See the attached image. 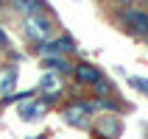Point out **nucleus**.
I'll list each match as a JSON object with an SVG mask.
<instances>
[{"label": "nucleus", "instance_id": "nucleus-1", "mask_svg": "<svg viewBox=\"0 0 148 139\" xmlns=\"http://www.w3.org/2000/svg\"><path fill=\"white\" fill-rule=\"evenodd\" d=\"M92 114H95L92 100H70V103L62 108L64 123L73 125V128H90L92 125Z\"/></svg>", "mask_w": 148, "mask_h": 139}, {"label": "nucleus", "instance_id": "nucleus-2", "mask_svg": "<svg viewBox=\"0 0 148 139\" xmlns=\"http://www.w3.org/2000/svg\"><path fill=\"white\" fill-rule=\"evenodd\" d=\"M23 33L34 45H42V42L50 39V33H53V20L50 14H31L23 20Z\"/></svg>", "mask_w": 148, "mask_h": 139}, {"label": "nucleus", "instance_id": "nucleus-3", "mask_svg": "<svg viewBox=\"0 0 148 139\" xmlns=\"http://www.w3.org/2000/svg\"><path fill=\"white\" fill-rule=\"evenodd\" d=\"M117 17H120V22H123V28H126L129 33L148 39V11H145V8L126 6V8H120V11H117Z\"/></svg>", "mask_w": 148, "mask_h": 139}, {"label": "nucleus", "instance_id": "nucleus-4", "mask_svg": "<svg viewBox=\"0 0 148 139\" xmlns=\"http://www.w3.org/2000/svg\"><path fill=\"white\" fill-rule=\"evenodd\" d=\"M75 50H78V45H75L73 36H67V33H62V36H56V39H48V42H42V45H36V53H39L42 58L70 56V53H75Z\"/></svg>", "mask_w": 148, "mask_h": 139}, {"label": "nucleus", "instance_id": "nucleus-5", "mask_svg": "<svg viewBox=\"0 0 148 139\" xmlns=\"http://www.w3.org/2000/svg\"><path fill=\"white\" fill-rule=\"evenodd\" d=\"M75 81L81 83V86H95L98 81H103V73H101L95 64H90V61H81V64H75Z\"/></svg>", "mask_w": 148, "mask_h": 139}, {"label": "nucleus", "instance_id": "nucleus-6", "mask_svg": "<svg viewBox=\"0 0 148 139\" xmlns=\"http://www.w3.org/2000/svg\"><path fill=\"white\" fill-rule=\"evenodd\" d=\"M59 92H62V78H59L56 73H45L39 81V95L45 103H50V100L59 98Z\"/></svg>", "mask_w": 148, "mask_h": 139}, {"label": "nucleus", "instance_id": "nucleus-7", "mask_svg": "<svg viewBox=\"0 0 148 139\" xmlns=\"http://www.w3.org/2000/svg\"><path fill=\"white\" fill-rule=\"evenodd\" d=\"M120 131H123V123H120V117H101L98 123H95V134L103 139H117L120 136Z\"/></svg>", "mask_w": 148, "mask_h": 139}, {"label": "nucleus", "instance_id": "nucleus-8", "mask_svg": "<svg viewBox=\"0 0 148 139\" xmlns=\"http://www.w3.org/2000/svg\"><path fill=\"white\" fill-rule=\"evenodd\" d=\"M42 67H45V70H50V73H56L59 78H62V75H73L75 73V64L73 61H70V58L67 56H53V58H42Z\"/></svg>", "mask_w": 148, "mask_h": 139}, {"label": "nucleus", "instance_id": "nucleus-9", "mask_svg": "<svg viewBox=\"0 0 148 139\" xmlns=\"http://www.w3.org/2000/svg\"><path fill=\"white\" fill-rule=\"evenodd\" d=\"M45 106H48L45 100H25V103H20L17 111H20V117H23L25 123H34V120H39V117L48 111Z\"/></svg>", "mask_w": 148, "mask_h": 139}, {"label": "nucleus", "instance_id": "nucleus-10", "mask_svg": "<svg viewBox=\"0 0 148 139\" xmlns=\"http://www.w3.org/2000/svg\"><path fill=\"white\" fill-rule=\"evenodd\" d=\"M11 6L17 8V11H23L25 17H31V14H48L50 6L45 3V0H11Z\"/></svg>", "mask_w": 148, "mask_h": 139}, {"label": "nucleus", "instance_id": "nucleus-11", "mask_svg": "<svg viewBox=\"0 0 148 139\" xmlns=\"http://www.w3.org/2000/svg\"><path fill=\"white\" fill-rule=\"evenodd\" d=\"M17 86V67H0V95H11Z\"/></svg>", "mask_w": 148, "mask_h": 139}, {"label": "nucleus", "instance_id": "nucleus-12", "mask_svg": "<svg viewBox=\"0 0 148 139\" xmlns=\"http://www.w3.org/2000/svg\"><path fill=\"white\" fill-rule=\"evenodd\" d=\"M92 108L95 111H106V114H117L120 111V103L115 98H95L92 100Z\"/></svg>", "mask_w": 148, "mask_h": 139}, {"label": "nucleus", "instance_id": "nucleus-13", "mask_svg": "<svg viewBox=\"0 0 148 139\" xmlns=\"http://www.w3.org/2000/svg\"><path fill=\"white\" fill-rule=\"evenodd\" d=\"M92 89H95V95H98V98H109V95H112V81H106V78H103V81H98Z\"/></svg>", "mask_w": 148, "mask_h": 139}, {"label": "nucleus", "instance_id": "nucleus-14", "mask_svg": "<svg viewBox=\"0 0 148 139\" xmlns=\"http://www.w3.org/2000/svg\"><path fill=\"white\" fill-rule=\"evenodd\" d=\"M129 83H132L134 89H140V92H145V95H148V81H145V78H137V75H129Z\"/></svg>", "mask_w": 148, "mask_h": 139}, {"label": "nucleus", "instance_id": "nucleus-15", "mask_svg": "<svg viewBox=\"0 0 148 139\" xmlns=\"http://www.w3.org/2000/svg\"><path fill=\"white\" fill-rule=\"evenodd\" d=\"M0 47H11V39H8V33L0 28Z\"/></svg>", "mask_w": 148, "mask_h": 139}, {"label": "nucleus", "instance_id": "nucleus-16", "mask_svg": "<svg viewBox=\"0 0 148 139\" xmlns=\"http://www.w3.org/2000/svg\"><path fill=\"white\" fill-rule=\"evenodd\" d=\"M117 3H123V6H137V3H145V0H117Z\"/></svg>", "mask_w": 148, "mask_h": 139}, {"label": "nucleus", "instance_id": "nucleus-17", "mask_svg": "<svg viewBox=\"0 0 148 139\" xmlns=\"http://www.w3.org/2000/svg\"><path fill=\"white\" fill-rule=\"evenodd\" d=\"M34 139H45V136H34Z\"/></svg>", "mask_w": 148, "mask_h": 139}, {"label": "nucleus", "instance_id": "nucleus-18", "mask_svg": "<svg viewBox=\"0 0 148 139\" xmlns=\"http://www.w3.org/2000/svg\"><path fill=\"white\" fill-rule=\"evenodd\" d=\"M0 6H3V0H0Z\"/></svg>", "mask_w": 148, "mask_h": 139}]
</instances>
